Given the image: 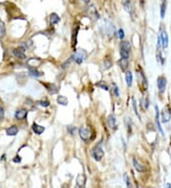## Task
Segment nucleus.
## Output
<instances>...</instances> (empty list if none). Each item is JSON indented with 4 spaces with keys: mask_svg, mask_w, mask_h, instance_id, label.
Returning a JSON list of instances; mask_svg holds the SVG:
<instances>
[{
    "mask_svg": "<svg viewBox=\"0 0 171 188\" xmlns=\"http://www.w3.org/2000/svg\"><path fill=\"white\" fill-rule=\"evenodd\" d=\"M79 136L80 138H81L84 142H88L89 140H91V138H92V132H91V130L89 128H87V127H80L79 128Z\"/></svg>",
    "mask_w": 171,
    "mask_h": 188,
    "instance_id": "f257e3e1",
    "label": "nucleus"
},
{
    "mask_svg": "<svg viewBox=\"0 0 171 188\" xmlns=\"http://www.w3.org/2000/svg\"><path fill=\"white\" fill-rule=\"evenodd\" d=\"M32 130H33V132H34L35 134L41 135L43 132L45 131V127L42 126L37 125V124H33V125H32Z\"/></svg>",
    "mask_w": 171,
    "mask_h": 188,
    "instance_id": "a211bd4d",
    "label": "nucleus"
},
{
    "mask_svg": "<svg viewBox=\"0 0 171 188\" xmlns=\"http://www.w3.org/2000/svg\"><path fill=\"white\" fill-rule=\"evenodd\" d=\"M29 73H30V75H31L33 77H40V76L43 75L42 72L38 71L36 70V68L32 67V66H29Z\"/></svg>",
    "mask_w": 171,
    "mask_h": 188,
    "instance_id": "f3484780",
    "label": "nucleus"
},
{
    "mask_svg": "<svg viewBox=\"0 0 171 188\" xmlns=\"http://www.w3.org/2000/svg\"><path fill=\"white\" fill-rule=\"evenodd\" d=\"M88 12L89 16L92 17L93 19H98L99 18V14H98V12H97V10H96L94 5H90Z\"/></svg>",
    "mask_w": 171,
    "mask_h": 188,
    "instance_id": "ddd939ff",
    "label": "nucleus"
},
{
    "mask_svg": "<svg viewBox=\"0 0 171 188\" xmlns=\"http://www.w3.org/2000/svg\"><path fill=\"white\" fill-rule=\"evenodd\" d=\"M59 21H60V17H59V15L57 14L52 13V14L50 15V22H51V25H55V24H57Z\"/></svg>",
    "mask_w": 171,
    "mask_h": 188,
    "instance_id": "412c9836",
    "label": "nucleus"
},
{
    "mask_svg": "<svg viewBox=\"0 0 171 188\" xmlns=\"http://www.w3.org/2000/svg\"><path fill=\"white\" fill-rule=\"evenodd\" d=\"M118 65H119V67L121 68V70L124 71L128 68V60L125 59V58H121L118 61Z\"/></svg>",
    "mask_w": 171,
    "mask_h": 188,
    "instance_id": "6ab92c4d",
    "label": "nucleus"
},
{
    "mask_svg": "<svg viewBox=\"0 0 171 188\" xmlns=\"http://www.w3.org/2000/svg\"><path fill=\"white\" fill-rule=\"evenodd\" d=\"M160 38H161V43H162V48L166 49L168 47V35L167 32L164 30H161V34H160Z\"/></svg>",
    "mask_w": 171,
    "mask_h": 188,
    "instance_id": "423d86ee",
    "label": "nucleus"
},
{
    "mask_svg": "<svg viewBox=\"0 0 171 188\" xmlns=\"http://www.w3.org/2000/svg\"><path fill=\"white\" fill-rule=\"evenodd\" d=\"M68 131L71 132V135H74V133H75V127L70 126H68Z\"/></svg>",
    "mask_w": 171,
    "mask_h": 188,
    "instance_id": "c9c22d12",
    "label": "nucleus"
},
{
    "mask_svg": "<svg viewBox=\"0 0 171 188\" xmlns=\"http://www.w3.org/2000/svg\"><path fill=\"white\" fill-rule=\"evenodd\" d=\"M108 126H109L111 129H113V130L117 129V122H116L115 116L111 114V115H109V116L108 117Z\"/></svg>",
    "mask_w": 171,
    "mask_h": 188,
    "instance_id": "9d476101",
    "label": "nucleus"
},
{
    "mask_svg": "<svg viewBox=\"0 0 171 188\" xmlns=\"http://www.w3.org/2000/svg\"><path fill=\"white\" fill-rule=\"evenodd\" d=\"M166 85H167V81L166 78L164 76H159L157 78V86H158V90L159 92L163 94L165 91V88H166Z\"/></svg>",
    "mask_w": 171,
    "mask_h": 188,
    "instance_id": "7ed1b4c3",
    "label": "nucleus"
},
{
    "mask_svg": "<svg viewBox=\"0 0 171 188\" xmlns=\"http://www.w3.org/2000/svg\"><path fill=\"white\" fill-rule=\"evenodd\" d=\"M13 54L14 55V56L16 57V58H18V59H25L26 58V54H25V52H24V50L23 49H14V50H13Z\"/></svg>",
    "mask_w": 171,
    "mask_h": 188,
    "instance_id": "f8f14e48",
    "label": "nucleus"
},
{
    "mask_svg": "<svg viewBox=\"0 0 171 188\" xmlns=\"http://www.w3.org/2000/svg\"><path fill=\"white\" fill-rule=\"evenodd\" d=\"M6 133L8 136H15L18 133V128L15 126H11L6 129Z\"/></svg>",
    "mask_w": 171,
    "mask_h": 188,
    "instance_id": "2eb2a0df",
    "label": "nucleus"
},
{
    "mask_svg": "<svg viewBox=\"0 0 171 188\" xmlns=\"http://www.w3.org/2000/svg\"><path fill=\"white\" fill-rule=\"evenodd\" d=\"M120 50H127L130 52L131 50V45L128 41H122L120 44Z\"/></svg>",
    "mask_w": 171,
    "mask_h": 188,
    "instance_id": "aec40b11",
    "label": "nucleus"
},
{
    "mask_svg": "<svg viewBox=\"0 0 171 188\" xmlns=\"http://www.w3.org/2000/svg\"><path fill=\"white\" fill-rule=\"evenodd\" d=\"M27 114H28V111L26 109H19L15 112L14 117L17 120H23V119H25L27 117Z\"/></svg>",
    "mask_w": 171,
    "mask_h": 188,
    "instance_id": "4468645a",
    "label": "nucleus"
},
{
    "mask_svg": "<svg viewBox=\"0 0 171 188\" xmlns=\"http://www.w3.org/2000/svg\"><path fill=\"white\" fill-rule=\"evenodd\" d=\"M104 154H105L104 150H103L100 146H96L92 150V156L94 158V160L97 161V162H100L103 159V157H104Z\"/></svg>",
    "mask_w": 171,
    "mask_h": 188,
    "instance_id": "20e7f679",
    "label": "nucleus"
},
{
    "mask_svg": "<svg viewBox=\"0 0 171 188\" xmlns=\"http://www.w3.org/2000/svg\"><path fill=\"white\" fill-rule=\"evenodd\" d=\"M123 6H124V9L125 10V12L131 16V18H134L135 8L132 3V0H123Z\"/></svg>",
    "mask_w": 171,
    "mask_h": 188,
    "instance_id": "f03ea898",
    "label": "nucleus"
},
{
    "mask_svg": "<svg viewBox=\"0 0 171 188\" xmlns=\"http://www.w3.org/2000/svg\"><path fill=\"white\" fill-rule=\"evenodd\" d=\"M132 162H133V166H134V168H135L137 171H138V172L142 173V172H145V165L142 164L136 158H133V161H132Z\"/></svg>",
    "mask_w": 171,
    "mask_h": 188,
    "instance_id": "6e6552de",
    "label": "nucleus"
},
{
    "mask_svg": "<svg viewBox=\"0 0 171 188\" xmlns=\"http://www.w3.org/2000/svg\"><path fill=\"white\" fill-rule=\"evenodd\" d=\"M4 118V108L0 106V120H2Z\"/></svg>",
    "mask_w": 171,
    "mask_h": 188,
    "instance_id": "f704fd0d",
    "label": "nucleus"
},
{
    "mask_svg": "<svg viewBox=\"0 0 171 188\" xmlns=\"http://www.w3.org/2000/svg\"><path fill=\"white\" fill-rule=\"evenodd\" d=\"M82 1H83L84 3H86V4H89V2H90V0H82Z\"/></svg>",
    "mask_w": 171,
    "mask_h": 188,
    "instance_id": "4c0bfd02",
    "label": "nucleus"
},
{
    "mask_svg": "<svg viewBox=\"0 0 171 188\" xmlns=\"http://www.w3.org/2000/svg\"><path fill=\"white\" fill-rule=\"evenodd\" d=\"M13 162H21V157L16 156L14 159H13Z\"/></svg>",
    "mask_w": 171,
    "mask_h": 188,
    "instance_id": "e433bc0d",
    "label": "nucleus"
},
{
    "mask_svg": "<svg viewBox=\"0 0 171 188\" xmlns=\"http://www.w3.org/2000/svg\"><path fill=\"white\" fill-rule=\"evenodd\" d=\"M124 180L125 183H127L128 187H132V184H131V182H130V181H129V178H128V176L127 173L124 174Z\"/></svg>",
    "mask_w": 171,
    "mask_h": 188,
    "instance_id": "c756f323",
    "label": "nucleus"
},
{
    "mask_svg": "<svg viewBox=\"0 0 171 188\" xmlns=\"http://www.w3.org/2000/svg\"><path fill=\"white\" fill-rule=\"evenodd\" d=\"M87 57V53L85 50H80L79 51H77L75 54H74V61L77 63V64H82L84 62V60L86 59Z\"/></svg>",
    "mask_w": 171,
    "mask_h": 188,
    "instance_id": "39448f33",
    "label": "nucleus"
},
{
    "mask_svg": "<svg viewBox=\"0 0 171 188\" xmlns=\"http://www.w3.org/2000/svg\"><path fill=\"white\" fill-rule=\"evenodd\" d=\"M166 0H161V7H160V10H161V17L164 18L165 15V12H166Z\"/></svg>",
    "mask_w": 171,
    "mask_h": 188,
    "instance_id": "4be33fe9",
    "label": "nucleus"
},
{
    "mask_svg": "<svg viewBox=\"0 0 171 188\" xmlns=\"http://www.w3.org/2000/svg\"><path fill=\"white\" fill-rule=\"evenodd\" d=\"M112 86H113V91H114V93H115V95H116V97H119V90H118V86H117V85L116 84H112Z\"/></svg>",
    "mask_w": 171,
    "mask_h": 188,
    "instance_id": "2f4dec72",
    "label": "nucleus"
},
{
    "mask_svg": "<svg viewBox=\"0 0 171 188\" xmlns=\"http://www.w3.org/2000/svg\"><path fill=\"white\" fill-rule=\"evenodd\" d=\"M125 82H127L128 86H132L133 76H132V73L130 71H128L127 73H125Z\"/></svg>",
    "mask_w": 171,
    "mask_h": 188,
    "instance_id": "b1692460",
    "label": "nucleus"
},
{
    "mask_svg": "<svg viewBox=\"0 0 171 188\" xmlns=\"http://www.w3.org/2000/svg\"><path fill=\"white\" fill-rule=\"evenodd\" d=\"M38 104H39L40 106H44V107H47V106H50V102H49V101H39Z\"/></svg>",
    "mask_w": 171,
    "mask_h": 188,
    "instance_id": "473e14b6",
    "label": "nucleus"
},
{
    "mask_svg": "<svg viewBox=\"0 0 171 188\" xmlns=\"http://www.w3.org/2000/svg\"><path fill=\"white\" fill-rule=\"evenodd\" d=\"M6 34V28H5V24L4 22L0 20V39L3 38Z\"/></svg>",
    "mask_w": 171,
    "mask_h": 188,
    "instance_id": "393cba45",
    "label": "nucleus"
},
{
    "mask_svg": "<svg viewBox=\"0 0 171 188\" xmlns=\"http://www.w3.org/2000/svg\"><path fill=\"white\" fill-rule=\"evenodd\" d=\"M56 101H57V103H58L59 105H61V106H67V104H68V101H67V97H65L63 95H59L58 97H57Z\"/></svg>",
    "mask_w": 171,
    "mask_h": 188,
    "instance_id": "5701e85b",
    "label": "nucleus"
},
{
    "mask_svg": "<svg viewBox=\"0 0 171 188\" xmlns=\"http://www.w3.org/2000/svg\"><path fill=\"white\" fill-rule=\"evenodd\" d=\"M120 55H121L122 58L128 59V57H129V51L124 50H120Z\"/></svg>",
    "mask_w": 171,
    "mask_h": 188,
    "instance_id": "cd10ccee",
    "label": "nucleus"
},
{
    "mask_svg": "<svg viewBox=\"0 0 171 188\" xmlns=\"http://www.w3.org/2000/svg\"><path fill=\"white\" fill-rule=\"evenodd\" d=\"M44 86L51 94H55L58 92V88H57V86L54 84H44Z\"/></svg>",
    "mask_w": 171,
    "mask_h": 188,
    "instance_id": "dca6fc26",
    "label": "nucleus"
},
{
    "mask_svg": "<svg viewBox=\"0 0 171 188\" xmlns=\"http://www.w3.org/2000/svg\"><path fill=\"white\" fill-rule=\"evenodd\" d=\"M87 182V178L84 174H79L76 178V184L78 187H84Z\"/></svg>",
    "mask_w": 171,
    "mask_h": 188,
    "instance_id": "1a4fd4ad",
    "label": "nucleus"
},
{
    "mask_svg": "<svg viewBox=\"0 0 171 188\" xmlns=\"http://www.w3.org/2000/svg\"><path fill=\"white\" fill-rule=\"evenodd\" d=\"M162 119L164 123H168L171 119V111L168 106H165L162 112Z\"/></svg>",
    "mask_w": 171,
    "mask_h": 188,
    "instance_id": "0eeeda50",
    "label": "nucleus"
},
{
    "mask_svg": "<svg viewBox=\"0 0 171 188\" xmlns=\"http://www.w3.org/2000/svg\"><path fill=\"white\" fill-rule=\"evenodd\" d=\"M141 102H142V106H144L145 108H147V107H148V104H149V102H148V99H147V98H144V99H142Z\"/></svg>",
    "mask_w": 171,
    "mask_h": 188,
    "instance_id": "7c9ffc66",
    "label": "nucleus"
},
{
    "mask_svg": "<svg viewBox=\"0 0 171 188\" xmlns=\"http://www.w3.org/2000/svg\"><path fill=\"white\" fill-rule=\"evenodd\" d=\"M132 106H133V109H134V112H135V114L137 115V117L139 118V120L141 121V116H140V114H139V112H138V108H137V104H136V100L134 98H132Z\"/></svg>",
    "mask_w": 171,
    "mask_h": 188,
    "instance_id": "bb28decb",
    "label": "nucleus"
},
{
    "mask_svg": "<svg viewBox=\"0 0 171 188\" xmlns=\"http://www.w3.org/2000/svg\"><path fill=\"white\" fill-rule=\"evenodd\" d=\"M155 111H156V115H155V121H156V125H157V127L159 129V131L161 132V134L164 135V130L162 128V126H161V123H160V113H159V108L157 106H155Z\"/></svg>",
    "mask_w": 171,
    "mask_h": 188,
    "instance_id": "9b49d317",
    "label": "nucleus"
},
{
    "mask_svg": "<svg viewBox=\"0 0 171 188\" xmlns=\"http://www.w3.org/2000/svg\"><path fill=\"white\" fill-rule=\"evenodd\" d=\"M118 36H119L120 39H123V38L124 37V30H123V29H120V30H118Z\"/></svg>",
    "mask_w": 171,
    "mask_h": 188,
    "instance_id": "72a5a7b5",
    "label": "nucleus"
},
{
    "mask_svg": "<svg viewBox=\"0 0 171 188\" xmlns=\"http://www.w3.org/2000/svg\"><path fill=\"white\" fill-rule=\"evenodd\" d=\"M96 86H99L100 88H102V90H106V91H108V90H109V88H108V86L105 83V81H100V82L96 83Z\"/></svg>",
    "mask_w": 171,
    "mask_h": 188,
    "instance_id": "a878e982",
    "label": "nucleus"
},
{
    "mask_svg": "<svg viewBox=\"0 0 171 188\" xmlns=\"http://www.w3.org/2000/svg\"><path fill=\"white\" fill-rule=\"evenodd\" d=\"M111 66H112V63L109 59H106L104 61V69L105 70H109L111 68Z\"/></svg>",
    "mask_w": 171,
    "mask_h": 188,
    "instance_id": "c85d7f7f",
    "label": "nucleus"
}]
</instances>
